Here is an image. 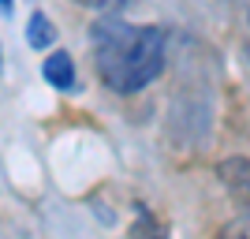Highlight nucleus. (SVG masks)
Masks as SVG:
<instances>
[{"label":"nucleus","mask_w":250,"mask_h":239,"mask_svg":"<svg viewBox=\"0 0 250 239\" xmlns=\"http://www.w3.org/2000/svg\"><path fill=\"white\" fill-rule=\"evenodd\" d=\"M0 11H11V0H0Z\"/></svg>","instance_id":"obj_7"},{"label":"nucleus","mask_w":250,"mask_h":239,"mask_svg":"<svg viewBox=\"0 0 250 239\" xmlns=\"http://www.w3.org/2000/svg\"><path fill=\"white\" fill-rule=\"evenodd\" d=\"M217 176H220V183L243 202V209H247V217H250V161L247 157H228V161L217 165Z\"/></svg>","instance_id":"obj_2"},{"label":"nucleus","mask_w":250,"mask_h":239,"mask_svg":"<svg viewBox=\"0 0 250 239\" xmlns=\"http://www.w3.org/2000/svg\"><path fill=\"white\" fill-rule=\"evenodd\" d=\"M26 42L34 45V49H49L52 42H56V30H52V22H49V15L45 11H34L30 15V22H26Z\"/></svg>","instance_id":"obj_4"},{"label":"nucleus","mask_w":250,"mask_h":239,"mask_svg":"<svg viewBox=\"0 0 250 239\" xmlns=\"http://www.w3.org/2000/svg\"><path fill=\"white\" fill-rule=\"evenodd\" d=\"M75 4H83V8H94V11H108V15H112V11L124 8L127 0H75Z\"/></svg>","instance_id":"obj_6"},{"label":"nucleus","mask_w":250,"mask_h":239,"mask_svg":"<svg viewBox=\"0 0 250 239\" xmlns=\"http://www.w3.org/2000/svg\"><path fill=\"white\" fill-rule=\"evenodd\" d=\"M131 239H168L165 224L149 213V209L138 206V217H135V228H131Z\"/></svg>","instance_id":"obj_5"},{"label":"nucleus","mask_w":250,"mask_h":239,"mask_svg":"<svg viewBox=\"0 0 250 239\" xmlns=\"http://www.w3.org/2000/svg\"><path fill=\"white\" fill-rule=\"evenodd\" d=\"M42 75L56 90H75V60L67 52H49L42 64Z\"/></svg>","instance_id":"obj_3"},{"label":"nucleus","mask_w":250,"mask_h":239,"mask_svg":"<svg viewBox=\"0 0 250 239\" xmlns=\"http://www.w3.org/2000/svg\"><path fill=\"white\" fill-rule=\"evenodd\" d=\"M94 64L112 94H138L165 67V30L104 15L94 22Z\"/></svg>","instance_id":"obj_1"}]
</instances>
